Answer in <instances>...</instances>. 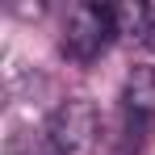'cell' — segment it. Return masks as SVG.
Listing matches in <instances>:
<instances>
[{"label": "cell", "instance_id": "obj_1", "mask_svg": "<svg viewBox=\"0 0 155 155\" xmlns=\"http://www.w3.org/2000/svg\"><path fill=\"white\" fill-rule=\"evenodd\" d=\"M113 38H122V34H117V13H113V4L80 0V4L67 8V17H63V38H59V46H63V54H67L71 63H97V59L113 46Z\"/></svg>", "mask_w": 155, "mask_h": 155}, {"label": "cell", "instance_id": "obj_2", "mask_svg": "<svg viewBox=\"0 0 155 155\" xmlns=\"http://www.w3.org/2000/svg\"><path fill=\"white\" fill-rule=\"evenodd\" d=\"M101 138H105L101 109L88 101V97H71V101H63V105L51 113L46 134H42L46 155H88V151H97Z\"/></svg>", "mask_w": 155, "mask_h": 155}, {"label": "cell", "instance_id": "obj_3", "mask_svg": "<svg viewBox=\"0 0 155 155\" xmlns=\"http://www.w3.org/2000/svg\"><path fill=\"white\" fill-rule=\"evenodd\" d=\"M117 113H126L134 122L155 130V67L138 63L126 71V84H122V97H117Z\"/></svg>", "mask_w": 155, "mask_h": 155}, {"label": "cell", "instance_id": "obj_4", "mask_svg": "<svg viewBox=\"0 0 155 155\" xmlns=\"http://www.w3.org/2000/svg\"><path fill=\"white\" fill-rule=\"evenodd\" d=\"M143 46L155 51V4H147V38H143Z\"/></svg>", "mask_w": 155, "mask_h": 155}]
</instances>
